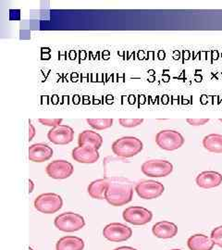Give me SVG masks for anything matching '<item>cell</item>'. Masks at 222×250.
<instances>
[{
	"label": "cell",
	"mask_w": 222,
	"mask_h": 250,
	"mask_svg": "<svg viewBox=\"0 0 222 250\" xmlns=\"http://www.w3.org/2000/svg\"><path fill=\"white\" fill-rule=\"evenodd\" d=\"M156 143L161 149L174 151L183 146L184 138L175 130H162L156 135Z\"/></svg>",
	"instance_id": "obj_4"
},
{
	"label": "cell",
	"mask_w": 222,
	"mask_h": 250,
	"mask_svg": "<svg viewBox=\"0 0 222 250\" xmlns=\"http://www.w3.org/2000/svg\"><path fill=\"white\" fill-rule=\"evenodd\" d=\"M88 124L95 130H106L113 125V119H87Z\"/></svg>",
	"instance_id": "obj_21"
},
{
	"label": "cell",
	"mask_w": 222,
	"mask_h": 250,
	"mask_svg": "<svg viewBox=\"0 0 222 250\" xmlns=\"http://www.w3.org/2000/svg\"><path fill=\"white\" fill-rule=\"evenodd\" d=\"M196 182L200 188L211 189L218 188L222 184V175L218 171L206 170L197 175Z\"/></svg>",
	"instance_id": "obj_14"
},
{
	"label": "cell",
	"mask_w": 222,
	"mask_h": 250,
	"mask_svg": "<svg viewBox=\"0 0 222 250\" xmlns=\"http://www.w3.org/2000/svg\"><path fill=\"white\" fill-rule=\"evenodd\" d=\"M203 146L211 153H222V134H210L205 135L203 139Z\"/></svg>",
	"instance_id": "obj_20"
},
{
	"label": "cell",
	"mask_w": 222,
	"mask_h": 250,
	"mask_svg": "<svg viewBox=\"0 0 222 250\" xmlns=\"http://www.w3.org/2000/svg\"><path fill=\"white\" fill-rule=\"evenodd\" d=\"M72 159L79 163L92 164L99 160L100 155L98 149L90 146H79L71 152Z\"/></svg>",
	"instance_id": "obj_12"
},
{
	"label": "cell",
	"mask_w": 222,
	"mask_h": 250,
	"mask_svg": "<svg viewBox=\"0 0 222 250\" xmlns=\"http://www.w3.org/2000/svg\"><path fill=\"white\" fill-rule=\"evenodd\" d=\"M45 171L46 174L52 179L63 180L71 177L74 171V168L69 161L57 160L50 162L46 166Z\"/></svg>",
	"instance_id": "obj_10"
},
{
	"label": "cell",
	"mask_w": 222,
	"mask_h": 250,
	"mask_svg": "<svg viewBox=\"0 0 222 250\" xmlns=\"http://www.w3.org/2000/svg\"><path fill=\"white\" fill-rule=\"evenodd\" d=\"M186 122L192 126H201L206 125L209 122V119H187Z\"/></svg>",
	"instance_id": "obj_25"
},
{
	"label": "cell",
	"mask_w": 222,
	"mask_h": 250,
	"mask_svg": "<svg viewBox=\"0 0 222 250\" xmlns=\"http://www.w3.org/2000/svg\"><path fill=\"white\" fill-rule=\"evenodd\" d=\"M177 250V249H175V250Z\"/></svg>",
	"instance_id": "obj_30"
},
{
	"label": "cell",
	"mask_w": 222,
	"mask_h": 250,
	"mask_svg": "<svg viewBox=\"0 0 222 250\" xmlns=\"http://www.w3.org/2000/svg\"><path fill=\"white\" fill-rule=\"evenodd\" d=\"M28 154V158L30 161L41 163L47 161L52 158L53 149L46 144H34L29 147Z\"/></svg>",
	"instance_id": "obj_13"
},
{
	"label": "cell",
	"mask_w": 222,
	"mask_h": 250,
	"mask_svg": "<svg viewBox=\"0 0 222 250\" xmlns=\"http://www.w3.org/2000/svg\"><path fill=\"white\" fill-rule=\"evenodd\" d=\"M114 250H137L131 247H120V248H117Z\"/></svg>",
	"instance_id": "obj_27"
},
{
	"label": "cell",
	"mask_w": 222,
	"mask_h": 250,
	"mask_svg": "<svg viewBox=\"0 0 222 250\" xmlns=\"http://www.w3.org/2000/svg\"><path fill=\"white\" fill-rule=\"evenodd\" d=\"M34 205L42 213L53 214L62 208V197L55 193H44L36 197Z\"/></svg>",
	"instance_id": "obj_5"
},
{
	"label": "cell",
	"mask_w": 222,
	"mask_h": 250,
	"mask_svg": "<svg viewBox=\"0 0 222 250\" xmlns=\"http://www.w3.org/2000/svg\"><path fill=\"white\" fill-rule=\"evenodd\" d=\"M29 250H35L32 247H29Z\"/></svg>",
	"instance_id": "obj_29"
},
{
	"label": "cell",
	"mask_w": 222,
	"mask_h": 250,
	"mask_svg": "<svg viewBox=\"0 0 222 250\" xmlns=\"http://www.w3.org/2000/svg\"><path fill=\"white\" fill-rule=\"evenodd\" d=\"M108 185L105 193L107 203L114 207H121L133 200V188L132 183L124 177L107 178Z\"/></svg>",
	"instance_id": "obj_1"
},
{
	"label": "cell",
	"mask_w": 222,
	"mask_h": 250,
	"mask_svg": "<svg viewBox=\"0 0 222 250\" xmlns=\"http://www.w3.org/2000/svg\"><path fill=\"white\" fill-rule=\"evenodd\" d=\"M55 226L62 232H72L79 231L84 227L85 221L81 215L74 212H64L56 217Z\"/></svg>",
	"instance_id": "obj_3"
},
{
	"label": "cell",
	"mask_w": 222,
	"mask_h": 250,
	"mask_svg": "<svg viewBox=\"0 0 222 250\" xmlns=\"http://www.w3.org/2000/svg\"><path fill=\"white\" fill-rule=\"evenodd\" d=\"M78 144L79 146H93L98 150L102 146L103 137L97 132H94L91 130H85L79 134Z\"/></svg>",
	"instance_id": "obj_17"
},
{
	"label": "cell",
	"mask_w": 222,
	"mask_h": 250,
	"mask_svg": "<svg viewBox=\"0 0 222 250\" xmlns=\"http://www.w3.org/2000/svg\"><path fill=\"white\" fill-rule=\"evenodd\" d=\"M220 121H221V122H222V119H221V120H220Z\"/></svg>",
	"instance_id": "obj_31"
},
{
	"label": "cell",
	"mask_w": 222,
	"mask_h": 250,
	"mask_svg": "<svg viewBox=\"0 0 222 250\" xmlns=\"http://www.w3.org/2000/svg\"><path fill=\"white\" fill-rule=\"evenodd\" d=\"M36 135V128L31 123L29 124V140H33V138Z\"/></svg>",
	"instance_id": "obj_26"
},
{
	"label": "cell",
	"mask_w": 222,
	"mask_h": 250,
	"mask_svg": "<svg viewBox=\"0 0 222 250\" xmlns=\"http://www.w3.org/2000/svg\"><path fill=\"white\" fill-rule=\"evenodd\" d=\"M120 125L124 128H134L143 123V119H120Z\"/></svg>",
	"instance_id": "obj_22"
},
{
	"label": "cell",
	"mask_w": 222,
	"mask_h": 250,
	"mask_svg": "<svg viewBox=\"0 0 222 250\" xmlns=\"http://www.w3.org/2000/svg\"><path fill=\"white\" fill-rule=\"evenodd\" d=\"M134 189L137 195L142 199H155L164 193L165 187L158 181L145 180L139 182Z\"/></svg>",
	"instance_id": "obj_8"
},
{
	"label": "cell",
	"mask_w": 222,
	"mask_h": 250,
	"mask_svg": "<svg viewBox=\"0 0 222 250\" xmlns=\"http://www.w3.org/2000/svg\"><path fill=\"white\" fill-rule=\"evenodd\" d=\"M154 235L161 239H169L174 237L178 233L177 225L171 222L162 221L154 224L152 228Z\"/></svg>",
	"instance_id": "obj_15"
},
{
	"label": "cell",
	"mask_w": 222,
	"mask_h": 250,
	"mask_svg": "<svg viewBox=\"0 0 222 250\" xmlns=\"http://www.w3.org/2000/svg\"><path fill=\"white\" fill-rule=\"evenodd\" d=\"M143 148L142 141L134 136H123L112 144L111 149L116 156L123 159L133 158L138 155Z\"/></svg>",
	"instance_id": "obj_2"
},
{
	"label": "cell",
	"mask_w": 222,
	"mask_h": 250,
	"mask_svg": "<svg viewBox=\"0 0 222 250\" xmlns=\"http://www.w3.org/2000/svg\"><path fill=\"white\" fill-rule=\"evenodd\" d=\"M84 242L77 236H64L57 242L56 250H83Z\"/></svg>",
	"instance_id": "obj_18"
},
{
	"label": "cell",
	"mask_w": 222,
	"mask_h": 250,
	"mask_svg": "<svg viewBox=\"0 0 222 250\" xmlns=\"http://www.w3.org/2000/svg\"><path fill=\"white\" fill-rule=\"evenodd\" d=\"M38 122H39L41 125L55 128V127H57V126L61 125L63 120L62 119H39Z\"/></svg>",
	"instance_id": "obj_24"
},
{
	"label": "cell",
	"mask_w": 222,
	"mask_h": 250,
	"mask_svg": "<svg viewBox=\"0 0 222 250\" xmlns=\"http://www.w3.org/2000/svg\"><path fill=\"white\" fill-rule=\"evenodd\" d=\"M34 187H35V185H34L33 181H32V180H29V192H30V193L33 192Z\"/></svg>",
	"instance_id": "obj_28"
},
{
	"label": "cell",
	"mask_w": 222,
	"mask_h": 250,
	"mask_svg": "<svg viewBox=\"0 0 222 250\" xmlns=\"http://www.w3.org/2000/svg\"><path fill=\"white\" fill-rule=\"evenodd\" d=\"M47 138L55 145H68L74 139V131L69 125H60L47 133Z\"/></svg>",
	"instance_id": "obj_11"
},
{
	"label": "cell",
	"mask_w": 222,
	"mask_h": 250,
	"mask_svg": "<svg viewBox=\"0 0 222 250\" xmlns=\"http://www.w3.org/2000/svg\"><path fill=\"white\" fill-rule=\"evenodd\" d=\"M214 245L210 237L202 233L192 235L187 241V246L190 250H212Z\"/></svg>",
	"instance_id": "obj_16"
},
{
	"label": "cell",
	"mask_w": 222,
	"mask_h": 250,
	"mask_svg": "<svg viewBox=\"0 0 222 250\" xmlns=\"http://www.w3.org/2000/svg\"><path fill=\"white\" fill-rule=\"evenodd\" d=\"M108 180L107 178L98 179L89 184L87 192L89 196L95 199H105V193L107 190Z\"/></svg>",
	"instance_id": "obj_19"
},
{
	"label": "cell",
	"mask_w": 222,
	"mask_h": 250,
	"mask_svg": "<svg viewBox=\"0 0 222 250\" xmlns=\"http://www.w3.org/2000/svg\"><path fill=\"white\" fill-rule=\"evenodd\" d=\"M141 170L148 177L160 178L169 175L173 171V165L171 162L164 160H151L142 163Z\"/></svg>",
	"instance_id": "obj_6"
},
{
	"label": "cell",
	"mask_w": 222,
	"mask_h": 250,
	"mask_svg": "<svg viewBox=\"0 0 222 250\" xmlns=\"http://www.w3.org/2000/svg\"><path fill=\"white\" fill-rule=\"evenodd\" d=\"M103 235L108 241L123 242L132 237L133 230L125 224L112 223L104 228Z\"/></svg>",
	"instance_id": "obj_9"
},
{
	"label": "cell",
	"mask_w": 222,
	"mask_h": 250,
	"mask_svg": "<svg viewBox=\"0 0 222 250\" xmlns=\"http://www.w3.org/2000/svg\"><path fill=\"white\" fill-rule=\"evenodd\" d=\"M122 217L127 223L133 225H144L150 223L153 219L151 210L140 206L129 207L123 210Z\"/></svg>",
	"instance_id": "obj_7"
},
{
	"label": "cell",
	"mask_w": 222,
	"mask_h": 250,
	"mask_svg": "<svg viewBox=\"0 0 222 250\" xmlns=\"http://www.w3.org/2000/svg\"><path fill=\"white\" fill-rule=\"evenodd\" d=\"M211 240L213 241L215 245L219 246L220 248L222 249V226H218L214 229L211 235H210Z\"/></svg>",
	"instance_id": "obj_23"
}]
</instances>
